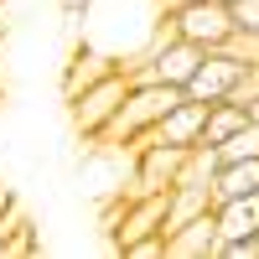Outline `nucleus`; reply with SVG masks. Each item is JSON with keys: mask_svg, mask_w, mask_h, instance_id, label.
<instances>
[{"mask_svg": "<svg viewBox=\"0 0 259 259\" xmlns=\"http://www.w3.org/2000/svg\"><path fill=\"white\" fill-rule=\"evenodd\" d=\"M182 99L187 94L177 89V83H130V94H124V104L114 109V119L104 124L99 145H135V140H145L150 130L166 119V109L182 104Z\"/></svg>", "mask_w": 259, "mask_h": 259, "instance_id": "obj_1", "label": "nucleus"}, {"mask_svg": "<svg viewBox=\"0 0 259 259\" xmlns=\"http://www.w3.org/2000/svg\"><path fill=\"white\" fill-rule=\"evenodd\" d=\"M166 26H171V36H182V41H192V47H202V52H218V47H233V41H239L228 0H171Z\"/></svg>", "mask_w": 259, "mask_h": 259, "instance_id": "obj_2", "label": "nucleus"}, {"mask_svg": "<svg viewBox=\"0 0 259 259\" xmlns=\"http://www.w3.org/2000/svg\"><path fill=\"white\" fill-rule=\"evenodd\" d=\"M124 94H130V73H124V68H109L99 83H89L83 94H73V99H68L73 130H78L83 140H99V135H104V124L114 119V109L124 104Z\"/></svg>", "mask_w": 259, "mask_h": 259, "instance_id": "obj_3", "label": "nucleus"}, {"mask_svg": "<svg viewBox=\"0 0 259 259\" xmlns=\"http://www.w3.org/2000/svg\"><path fill=\"white\" fill-rule=\"evenodd\" d=\"M254 73V62H249V52H239V47H218V52H202V62L192 68V78L182 83V94L187 99H202V104H218V99H228L239 83Z\"/></svg>", "mask_w": 259, "mask_h": 259, "instance_id": "obj_4", "label": "nucleus"}, {"mask_svg": "<svg viewBox=\"0 0 259 259\" xmlns=\"http://www.w3.org/2000/svg\"><path fill=\"white\" fill-rule=\"evenodd\" d=\"M130 156H135V177H130V197H145V192H171L182 177V161H187V145H166L156 135H145L130 145Z\"/></svg>", "mask_w": 259, "mask_h": 259, "instance_id": "obj_5", "label": "nucleus"}, {"mask_svg": "<svg viewBox=\"0 0 259 259\" xmlns=\"http://www.w3.org/2000/svg\"><path fill=\"white\" fill-rule=\"evenodd\" d=\"M202 124H207V104L202 99H182V104L166 109V119L150 130V135L166 140V145H197L202 140Z\"/></svg>", "mask_w": 259, "mask_h": 259, "instance_id": "obj_6", "label": "nucleus"}, {"mask_svg": "<svg viewBox=\"0 0 259 259\" xmlns=\"http://www.w3.org/2000/svg\"><path fill=\"white\" fill-rule=\"evenodd\" d=\"M212 249H218V223H212V212H202V218H192V223L166 233V259H212Z\"/></svg>", "mask_w": 259, "mask_h": 259, "instance_id": "obj_7", "label": "nucleus"}, {"mask_svg": "<svg viewBox=\"0 0 259 259\" xmlns=\"http://www.w3.org/2000/svg\"><path fill=\"white\" fill-rule=\"evenodd\" d=\"M202 212H212V187H197V182H177L166 192V218H161V233L182 228L192 218H202Z\"/></svg>", "mask_w": 259, "mask_h": 259, "instance_id": "obj_8", "label": "nucleus"}, {"mask_svg": "<svg viewBox=\"0 0 259 259\" xmlns=\"http://www.w3.org/2000/svg\"><path fill=\"white\" fill-rule=\"evenodd\" d=\"M212 223H218V239H249V233H259V192L212 202Z\"/></svg>", "mask_w": 259, "mask_h": 259, "instance_id": "obj_9", "label": "nucleus"}, {"mask_svg": "<svg viewBox=\"0 0 259 259\" xmlns=\"http://www.w3.org/2000/svg\"><path fill=\"white\" fill-rule=\"evenodd\" d=\"M109 68H119V62L109 57V52H99L94 41H83V47L73 52V62H68V73H62V99H73V94H83L89 83H99Z\"/></svg>", "mask_w": 259, "mask_h": 259, "instance_id": "obj_10", "label": "nucleus"}, {"mask_svg": "<svg viewBox=\"0 0 259 259\" xmlns=\"http://www.w3.org/2000/svg\"><path fill=\"white\" fill-rule=\"evenodd\" d=\"M249 192H259V156H249V161H223L218 177H212V202H223V197H249Z\"/></svg>", "mask_w": 259, "mask_h": 259, "instance_id": "obj_11", "label": "nucleus"}, {"mask_svg": "<svg viewBox=\"0 0 259 259\" xmlns=\"http://www.w3.org/2000/svg\"><path fill=\"white\" fill-rule=\"evenodd\" d=\"M239 124H249V109H244V104H233V99H218V104H207L202 140H207V145H218V140H228Z\"/></svg>", "mask_w": 259, "mask_h": 259, "instance_id": "obj_12", "label": "nucleus"}, {"mask_svg": "<svg viewBox=\"0 0 259 259\" xmlns=\"http://www.w3.org/2000/svg\"><path fill=\"white\" fill-rule=\"evenodd\" d=\"M218 156H223V161H249V156H259V119L239 124L228 140H218Z\"/></svg>", "mask_w": 259, "mask_h": 259, "instance_id": "obj_13", "label": "nucleus"}, {"mask_svg": "<svg viewBox=\"0 0 259 259\" xmlns=\"http://www.w3.org/2000/svg\"><path fill=\"white\" fill-rule=\"evenodd\" d=\"M239 41H259V0H228Z\"/></svg>", "mask_w": 259, "mask_h": 259, "instance_id": "obj_14", "label": "nucleus"}, {"mask_svg": "<svg viewBox=\"0 0 259 259\" xmlns=\"http://www.w3.org/2000/svg\"><path fill=\"white\" fill-rule=\"evenodd\" d=\"M212 259H259V233H249V239H218Z\"/></svg>", "mask_w": 259, "mask_h": 259, "instance_id": "obj_15", "label": "nucleus"}, {"mask_svg": "<svg viewBox=\"0 0 259 259\" xmlns=\"http://www.w3.org/2000/svg\"><path fill=\"white\" fill-rule=\"evenodd\" d=\"M119 254H130V259H166V233H145V239L124 244Z\"/></svg>", "mask_w": 259, "mask_h": 259, "instance_id": "obj_16", "label": "nucleus"}, {"mask_svg": "<svg viewBox=\"0 0 259 259\" xmlns=\"http://www.w3.org/2000/svg\"><path fill=\"white\" fill-rule=\"evenodd\" d=\"M62 6H68V11H78V6H89V0H62Z\"/></svg>", "mask_w": 259, "mask_h": 259, "instance_id": "obj_17", "label": "nucleus"}]
</instances>
